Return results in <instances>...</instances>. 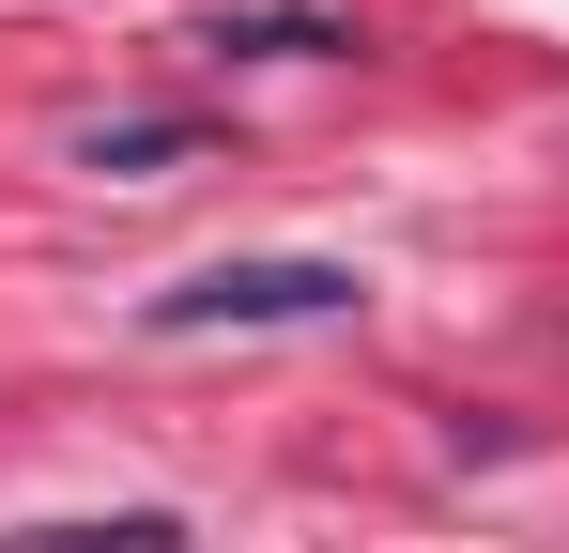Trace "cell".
<instances>
[{"label":"cell","instance_id":"2","mask_svg":"<svg viewBox=\"0 0 569 553\" xmlns=\"http://www.w3.org/2000/svg\"><path fill=\"white\" fill-rule=\"evenodd\" d=\"M200 47H216V62H339V47H355V16H308V0H247V16H200Z\"/></svg>","mask_w":569,"mask_h":553},{"label":"cell","instance_id":"4","mask_svg":"<svg viewBox=\"0 0 569 553\" xmlns=\"http://www.w3.org/2000/svg\"><path fill=\"white\" fill-rule=\"evenodd\" d=\"M0 553H200L170 507H108V523H31V539H0Z\"/></svg>","mask_w":569,"mask_h":553},{"label":"cell","instance_id":"1","mask_svg":"<svg viewBox=\"0 0 569 553\" xmlns=\"http://www.w3.org/2000/svg\"><path fill=\"white\" fill-rule=\"evenodd\" d=\"M355 308H370L355 262L278 247V262H200V276H170L139 323H154V339H278V323H355Z\"/></svg>","mask_w":569,"mask_h":553},{"label":"cell","instance_id":"3","mask_svg":"<svg viewBox=\"0 0 569 553\" xmlns=\"http://www.w3.org/2000/svg\"><path fill=\"white\" fill-rule=\"evenodd\" d=\"M200 139H216L200 108H123V123H93V139H78V170H108V184H154V170H186Z\"/></svg>","mask_w":569,"mask_h":553}]
</instances>
